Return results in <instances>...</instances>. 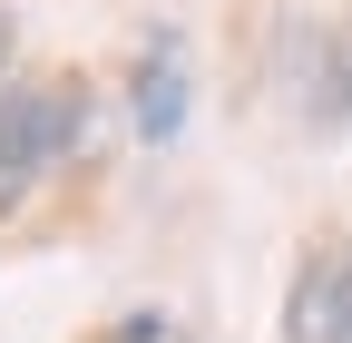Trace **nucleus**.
<instances>
[{"instance_id":"20e7f679","label":"nucleus","mask_w":352,"mask_h":343,"mask_svg":"<svg viewBox=\"0 0 352 343\" xmlns=\"http://www.w3.org/2000/svg\"><path fill=\"white\" fill-rule=\"evenodd\" d=\"M127 98H138V138H147V147H166L176 127H186V59H176V39H166V30L138 50V69H127Z\"/></svg>"},{"instance_id":"423d86ee","label":"nucleus","mask_w":352,"mask_h":343,"mask_svg":"<svg viewBox=\"0 0 352 343\" xmlns=\"http://www.w3.org/2000/svg\"><path fill=\"white\" fill-rule=\"evenodd\" d=\"M10 59H20V30H10V10H0V79H10Z\"/></svg>"},{"instance_id":"7ed1b4c3","label":"nucleus","mask_w":352,"mask_h":343,"mask_svg":"<svg viewBox=\"0 0 352 343\" xmlns=\"http://www.w3.org/2000/svg\"><path fill=\"white\" fill-rule=\"evenodd\" d=\"M294 89H303V127H314V138L352 127V30L342 20L294 39Z\"/></svg>"},{"instance_id":"39448f33","label":"nucleus","mask_w":352,"mask_h":343,"mask_svg":"<svg viewBox=\"0 0 352 343\" xmlns=\"http://www.w3.org/2000/svg\"><path fill=\"white\" fill-rule=\"evenodd\" d=\"M98 343H186V324H176V314H118Z\"/></svg>"},{"instance_id":"f257e3e1","label":"nucleus","mask_w":352,"mask_h":343,"mask_svg":"<svg viewBox=\"0 0 352 343\" xmlns=\"http://www.w3.org/2000/svg\"><path fill=\"white\" fill-rule=\"evenodd\" d=\"M78 118H88V79L69 69H30V79H0V226L50 187V167L78 147Z\"/></svg>"},{"instance_id":"f03ea898","label":"nucleus","mask_w":352,"mask_h":343,"mask_svg":"<svg viewBox=\"0 0 352 343\" xmlns=\"http://www.w3.org/2000/svg\"><path fill=\"white\" fill-rule=\"evenodd\" d=\"M284 343H352V236L303 245L284 284Z\"/></svg>"}]
</instances>
